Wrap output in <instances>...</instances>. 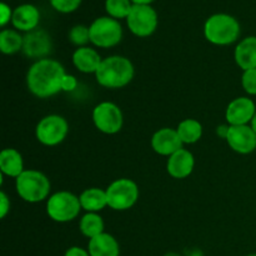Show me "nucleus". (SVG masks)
<instances>
[{
    "mask_svg": "<svg viewBox=\"0 0 256 256\" xmlns=\"http://www.w3.org/2000/svg\"><path fill=\"white\" fill-rule=\"evenodd\" d=\"M82 209L86 212H100L108 206L106 190L100 188L85 189L79 196Z\"/></svg>",
    "mask_w": 256,
    "mask_h": 256,
    "instance_id": "nucleus-21",
    "label": "nucleus"
},
{
    "mask_svg": "<svg viewBox=\"0 0 256 256\" xmlns=\"http://www.w3.org/2000/svg\"><path fill=\"white\" fill-rule=\"evenodd\" d=\"M52 48V39L45 30L35 29L24 35L22 52L30 59H46Z\"/></svg>",
    "mask_w": 256,
    "mask_h": 256,
    "instance_id": "nucleus-13",
    "label": "nucleus"
},
{
    "mask_svg": "<svg viewBox=\"0 0 256 256\" xmlns=\"http://www.w3.org/2000/svg\"><path fill=\"white\" fill-rule=\"evenodd\" d=\"M165 256H180V255L176 254V252H169V254H166Z\"/></svg>",
    "mask_w": 256,
    "mask_h": 256,
    "instance_id": "nucleus-36",
    "label": "nucleus"
},
{
    "mask_svg": "<svg viewBox=\"0 0 256 256\" xmlns=\"http://www.w3.org/2000/svg\"><path fill=\"white\" fill-rule=\"evenodd\" d=\"M78 88V80L74 75L65 74L62 82V92H72Z\"/></svg>",
    "mask_w": 256,
    "mask_h": 256,
    "instance_id": "nucleus-29",
    "label": "nucleus"
},
{
    "mask_svg": "<svg viewBox=\"0 0 256 256\" xmlns=\"http://www.w3.org/2000/svg\"><path fill=\"white\" fill-rule=\"evenodd\" d=\"M252 129H254V132H256V112H255V116H254V119H252Z\"/></svg>",
    "mask_w": 256,
    "mask_h": 256,
    "instance_id": "nucleus-35",
    "label": "nucleus"
},
{
    "mask_svg": "<svg viewBox=\"0 0 256 256\" xmlns=\"http://www.w3.org/2000/svg\"><path fill=\"white\" fill-rule=\"evenodd\" d=\"M256 105L248 96H239L229 102L225 112V119L229 125H250L255 116Z\"/></svg>",
    "mask_w": 256,
    "mask_h": 256,
    "instance_id": "nucleus-12",
    "label": "nucleus"
},
{
    "mask_svg": "<svg viewBox=\"0 0 256 256\" xmlns=\"http://www.w3.org/2000/svg\"><path fill=\"white\" fill-rule=\"evenodd\" d=\"M242 86L246 94L256 95V69L242 72Z\"/></svg>",
    "mask_w": 256,
    "mask_h": 256,
    "instance_id": "nucleus-27",
    "label": "nucleus"
},
{
    "mask_svg": "<svg viewBox=\"0 0 256 256\" xmlns=\"http://www.w3.org/2000/svg\"><path fill=\"white\" fill-rule=\"evenodd\" d=\"M24 36L18 30L4 29L0 32V52L4 55H14L22 52Z\"/></svg>",
    "mask_w": 256,
    "mask_h": 256,
    "instance_id": "nucleus-24",
    "label": "nucleus"
},
{
    "mask_svg": "<svg viewBox=\"0 0 256 256\" xmlns=\"http://www.w3.org/2000/svg\"><path fill=\"white\" fill-rule=\"evenodd\" d=\"M64 256H90L88 249H82L80 246H72L65 252Z\"/></svg>",
    "mask_w": 256,
    "mask_h": 256,
    "instance_id": "nucleus-32",
    "label": "nucleus"
},
{
    "mask_svg": "<svg viewBox=\"0 0 256 256\" xmlns=\"http://www.w3.org/2000/svg\"><path fill=\"white\" fill-rule=\"evenodd\" d=\"M176 132L182 144H195L202 136V125L196 119H184L179 122Z\"/></svg>",
    "mask_w": 256,
    "mask_h": 256,
    "instance_id": "nucleus-23",
    "label": "nucleus"
},
{
    "mask_svg": "<svg viewBox=\"0 0 256 256\" xmlns=\"http://www.w3.org/2000/svg\"><path fill=\"white\" fill-rule=\"evenodd\" d=\"M248 256H256V254H250V255H248Z\"/></svg>",
    "mask_w": 256,
    "mask_h": 256,
    "instance_id": "nucleus-37",
    "label": "nucleus"
},
{
    "mask_svg": "<svg viewBox=\"0 0 256 256\" xmlns=\"http://www.w3.org/2000/svg\"><path fill=\"white\" fill-rule=\"evenodd\" d=\"M92 122L100 132L106 135L118 134L124 125V115L115 102H102L92 109Z\"/></svg>",
    "mask_w": 256,
    "mask_h": 256,
    "instance_id": "nucleus-9",
    "label": "nucleus"
},
{
    "mask_svg": "<svg viewBox=\"0 0 256 256\" xmlns=\"http://www.w3.org/2000/svg\"><path fill=\"white\" fill-rule=\"evenodd\" d=\"M12 12L10 9V6H8L5 2H2L0 4V25L2 28L8 24L9 22H12Z\"/></svg>",
    "mask_w": 256,
    "mask_h": 256,
    "instance_id": "nucleus-30",
    "label": "nucleus"
},
{
    "mask_svg": "<svg viewBox=\"0 0 256 256\" xmlns=\"http://www.w3.org/2000/svg\"><path fill=\"white\" fill-rule=\"evenodd\" d=\"M80 210L82 209L79 196L66 190L54 192L46 200L48 216L52 222L60 224L76 219L80 214Z\"/></svg>",
    "mask_w": 256,
    "mask_h": 256,
    "instance_id": "nucleus-5",
    "label": "nucleus"
},
{
    "mask_svg": "<svg viewBox=\"0 0 256 256\" xmlns=\"http://www.w3.org/2000/svg\"><path fill=\"white\" fill-rule=\"evenodd\" d=\"M79 230L85 238L92 239L98 235L105 232V222L99 212H86L79 222Z\"/></svg>",
    "mask_w": 256,
    "mask_h": 256,
    "instance_id": "nucleus-22",
    "label": "nucleus"
},
{
    "mask_svg": "<svg viewBox=\"0 0 256 256\" xmlns=\"http://www.w3.org/2000/svg\"><path fill=\"white\" fill-rule=\"evenodd\" d=\"M40 12L36 6L32 4H22L12 12V24L18 32H30L39 25Z\"/></svg>",
    "mask_w": 256,
    "mask_h": 256,
    "instance_id": "nucleus-16",
    "label": "nucleus"
},
{
    "mask_svg": "<svg viewBox=\"0 0 256 256\" xmlns=\"http://www.w3.org/2000/svg\"><path fill=\"white\" fill-rule=\"evenodd\" d=\"M108 206L115 212H125L134 206L139 200L140 190L132 179H116L106 188Z\"/></svg>",
    "mask_w": 256,
    "mask_h": 256,
    "instance_id": "nucleus-6",
    "label": "nucleus"
},
{
    "mask_svg": "<svg viewBox=\"0 0 256 256\" xmlns=\"http://www.w3.org/2000/svg\"><path fill=\"white\" fill-rule=\"evenodd\" d=\"M15 189L20 199L30 204H36L49 199L52 184L44 172L30 169L25 170L15 179Z\"/></svg>",
    "mask_w": 256,
    "mask_h": 256,
    "instance_id": "nucleus-3",
    "label": "nucleus"
},
{
    "mask_svg": "<svg viewBox=\"0 0 256 256\" xmlns=\"http://www.w3.org/2000/svg\"><path fill=\"white\" fill-rule=\"evenodd\" d=\"M69 40L72 45L78 48L86 46L90 42V32L89 28L85 25H75L69 32Z\"/></svg>",
    "mask_w": 256,
    "mask_h": 256,
    "instance_id": "nucleus-26",
    "label": "nucleus"
},
{
    "mask_svg": "<svg viewBox=\"0 0 256 256\" xmlns=\"http://www.w3.org/2000/svg\"><path fill=\"white\" fill-rule=\"evenodd\" d=\"M225 140L230 149L238 154H252L256 149V132L252 125H230Z\"/></svg>",
    "mask_w": 256,
    "mask_h": 256,
    "instance_id": "nucleus-11",
    "label": "nucleus"
},
{
    "mask_svg": "<svg viewBox=\"0 0 256 256\" xmlns=\"http://www.w3.org/2000/svg\"><path fill=\"white\" fill-rule=\"evenodd\" d=\"M88 252L90 256H120V245L112 234L102 232L89 240Z\"/></svg>",
    "mask_w": 256,
    "mask_h": 256,
    "instance_id": "nucleus-19",
    "label": "nucleus"
},
{
    "mask_svg": "<svg viewBox=\"0 0 256 256\" xmlns=\"http://www.w3.org/2000/svg\"><path fill=\"white\" fill-rule=\"evenodd\" d=\"M240 24L229 14H214L205 22V39L218 46H226L238 42L240 36Z\"/></svg>",
    "mask_w": 256,
    "mask_h": 256,
    "instance_id": "nucleus-4",
    "label": "nucleus"
},
{
    "mask_svg": "<svg viewBox=\"0 0 256 256\" xmlns=\"http://www.w3.org/2000/svg\"><path fill=\"white\" fill-rule=\"evenodd\" d=\"M150 144L156 154L168 158L182 149V145H184L176 129H172V128H162L156 130L152 134Z\"/></svg>",
    "mask_w": 256,
    "mask_h": 256,
    "instance_id": "nucleus-14",
    "label": "nucleus"
},
{
    "mask_svg": "<svg viewBox=\"0 0 256 256\" xmlns=\"http://www.w3.org/2000/svg\"><path fill=\"white\" fill-rule=\"evenodd\" d=\"M90 42L96 48L110 49L122 42V28L116 19L102 16L95 19L89 26Z\"/></svg>",
    "mask_w": 256,
    "mask_h": 256,
    "instance_id": "nucleus-7",
    "label": "nucleus"
},
{
    "mask_svg": "<svg viewBox=\"0 0 256 256\" xmlns=\"http://www.w3.org/2000/svg\"><path fill=\"white\" fill-rule=\"evenodd\" d=\"M132 4L130 0H106L105 10L110 18L114 19H126L132 12Z\"/></svg>",
    "mask_w": 256,
    "mask_h": 256,
    "instance_id": "nucleus-25",
    "label": "nucleus"
},
{
    "mask_svg": "<svg viewBox=\"0 0 256 256\" xmlns=\"http://www.w3.org/2000/svg\"><path fill=\"white\" fill-rule=\"evenodd\" d=\"M195 168V158L192 152L180 149L168 158L166 172L174 179H186L192 175Z\"/></svg>",
    "mask_w": 256,
    "mask_h": 256,
    "instance_id": "nucleus-15",
    "label": "nucleus"
},
{
    "mask_svg": "<svg viewBox=\"0 0 256 256\" xmlns=\"http://www.w3.org/2000/svg\"><path fill=\"white\" fill-rule=\"evenodd\" d=\"M234 59L242 72L256 69V36L245 38L236 45Z\"/></svg>",
    "mask_w": 256,
    "mask_h": 256,
    "instance_id": "nucleus-18",
    "label": "nucleus"
},
{
    "mask_svg": "<svg viewBox=\"0 0 256 256\" xmlns=\"http://www.w3.org/2000/svg\"><path fill=\"white\" fill-rule=\"evenodd\" d=\"M82 0H50V4L56 12H72L80 6Z\"/></svg>",
    "mask_w": 256,
    "mask_h": 256,
    "instance_id": "nucleus-28",
    "label": "nucleus"
},
{
    "mask_svg": "<svg viewBox=\"0 0 256 256\" xmlns=\"http://www.w3.org/2000/svg\"><path fill=\"white\" fill-rule=\"evenodd\" d=\"M158 14L150 5L132 4V12L126 18L130 32L139 38H148L155 32L158 28Z\"/></svg>",
    "mask_w": 256,
    "mask_h": 256,
    "instance_id": "nucleus-10",
    "label": "nucleus"
},
{
    "mask_svg": "<svg viewBox=\"0 0 256 256\" xmlns=\"http://www.w3.org/2000/svg\"><path fill=\"white\" fill-rule=\"evenodd\" d=\"M229 128L230 125L229 124H224V125H220V126L216 128V135L219 138H222V139H226V135H228V132H229Z\"/></svg>",
    "mask_w": 256,
    "mask_h": 256,
    "instance_id": "nucleus-33",
    "label": "nucleus"
},
{
    "mask_svg": "<svg viewBox=\"0 0 256 256\" xmlns=\"http://www.w3.org/2000/svg\"><path fill=\"white\" fill-rule=\"evenodd\" d=\"M66 74L62 64L54 59L36 60L26 72L28 90L39 99H48L62 92V82Z\"/></svg>",
    "mask_w": 256,
    "mask_h": 256,
    "instance_id": "nucleus-1",
    "label": "nucleus"
},
{
    "mask_svg": "<svg viewBox=\"0 0 256 256\" xmlns=\"http://www.w3.org/2000/svg\"><path fill=\"white\" fill-rule=\"evenodd\" d=\"M130 2L136 5H150L154 0H130Z\"/></svg>",
    "mask_w": 256,
    "mask_h": 256,
    "instance_id": "nucleus-34",
    "label": "nucleus"
},
{
    "mask_svg": "<svg viewBox=\"0 0 256 256\" xmlns=\"http://www.w3.org/2000/svg\"><path fill=\"white\" fill-rule=\"evenodd\" d=\"M0 172L2 175L16 179L25 172L22 155L12 148L2 149L0 152Z\"/></svg>",
    "mask_w": 256,
    "mask_h": 256,
    "instance_id": "nucleus-20",
    "label": "nucleus"
},
{
    "mask_svg": "<svg viewBox=\"0 0 256 256\" xmlns=\"http://www.w3.org/2000/svg\"><path fill=\"white\" fill-rule=\"evenodd\" d=\"M69 134V122L64 116L50 114L40 119L35 128V136L45 146H56L66 139Z\"/></svg>",
    "mask_w": 256,
    "mask_h": 256,
    "instance_id": "nucleus-8",
    "label": "nucleus"
},
{
    "mask_svg": "<svg viewBox=\"0 0 256 256\" xmlns=\"http://www.w3.org/2000/svg\"><path fill=\"white\" fill-rule=\"evenodd\" d=\"M72 65L78 72H82V74H94L99 69L100 64H102V58L100 56L99 52L95 49L90 46H82L78 48L74 52H72Z\"/></svg>",
    "mask_w": 256,
    "mask_h": 256,
    "instance_id": "nucleus-17",
    "label": "nucleus"
},
{
    "mask_svg": "<svg viewBox=\"0 0 256 256\" xmlns=\"http://www.w3.org/2000/svg\"><path fill=\"white\" fill-rule=\"evenodd\" d=\"M10 199L4 192H0V218L4 219L10 212Z\"/></svg>",
    "mask_w": 256,
    "mask_h": 256,
    "instance_id": "nucleus-31",
    "label": "nucleus"
},
{
    "mask_svg": "<svg viewBox=\"0 0 256 256\" xmlns=\"http://www.w3.org/2000/svg\"><path fill=\"white\" fill-rule=\"evenodd\" d=\"M135 68L130 59L122 55H112L102 60L95 72L98 84L106 89H122L134 79Z\"/></svg>",
    "mask_w": 256,
    "mask_h": 256,
    "instance_id": "nucleus-2",
    "label": "nucleus"
}]
</instances>
